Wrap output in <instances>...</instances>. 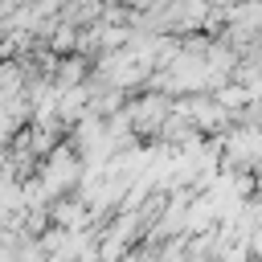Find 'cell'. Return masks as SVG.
<instances>
[{
    "label": "cell",
    "mask_w": 262,
    "mask_h": 262,
    "mask_svg": "<svg viewBox=\"0 0 262 262\" xmlns=\"http://www.w3.org/2000/svg\"><path fill=\"white\" fill-rule=\"evenodd\" d=\"M82 78H86V57H82V53L61 57L57 70H53V86H57V90H78Z\"/></svg>",
    "instance_id": "7a4b0ae2"
},
{
    "label": "cell",
    "mask_w": 262,
    "mask_h": 262,
    "mask_svg": "<svg viewBox=\"0 0 262 262\" xmlns=\"http://www.w3.org/2000/svg\"><path fill=\"white\" fill-rule=\"evenodd\" d=\"M250 4H262V0H250Z\"/></svg>",
    "instance_id": "277c9868"
},
{
    "label": "cell",
    "mask_w": 262,
    "mask_h": 262,
    "mask_svg": "<svg viewBox=\"0 0 262 262\" xmlns=\"http://www.w3.org/2000/svg\"><path fill=\"white\" fill-rule=\"evenodd\" d=\"M246 98H250V90H246L242 82H237V86H221V90H217V102H221L225 111H242V106H250Z\"/></svg>",
    "instance_id": "3957f363"
},
{
    "label": "cell",
    "mask_w": 262,
    "mask_h": 262,
    "mask_svg": "<svg viewBox=\"0 0 262 262\" xmlns=\"http://www.w3.org/2000/svg\"><path fill=\"white\" fill-rule=\"evenodd\" d=\"M82 176H86V168H82V151H78V147H53V151L45 156V164L37 168V180L45 184L49 196H61V192L74 188Z\"/></svg>",
    "instance_id": "6da1fadb"
}]
</instances>
